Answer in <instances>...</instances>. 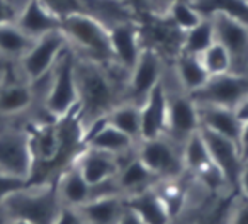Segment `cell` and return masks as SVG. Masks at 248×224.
<instances>
[{"instance_id":"7","label":"cell","mask_w":248,"mask_h":224,"mask_svg":"<svg viewBox=\"0 0 248 224\" xmlns=\"http://www.w3.org/2000/svg\"><path fill=\"white\" fill-rule=\"evenodd\" d=\"M83 146L116 156L119 166L138 155V143L109 124L107 116L97 118L82 128Z\"/></svg>"},{"instance_id":"15","label":"cell","mask_w":248,"mask_h":224,"mask_svg":"<svg viewBox=\"0 0 248 224\" xmlns=\"http://www.w3.org/2000/svg\"><path fill=\"white\" fill-rule=\"evenodd\" d=\"M109 43L114 61L126 72H131L145 48L140 31V21L121 22L109 28Z\"/></svg>"},{"instance_id":"28","label":"cell","mask_w":248,"mask_h":224,"mask_svg":"<svg viewBox=\"0 0 248 224\" xmlns=\"http://www.w3.org/2000/svg\"><path fill=\"white\" fill-rule=\"evenodd\" d=\"M216 41L214 36V26L211 17H202L197 26L184 32L182 39V51L186 55L201 56L213 43Z\"/></svg>"},{"instance_id":"27","label":"cell","mask_w":248,"mask_h":224,"mask_svg":"<svg viewBox=\"0 0 248 224\" xmlns=\"http://www.w3.org/2000/svg\"><path fill=\"white\" fill-rule=\"evenodd\" d=\"M182 160H184V166H186V170L194 172V173H201L209 165H213V163H211L209 151H207L206 139H204L201 129L196 133H192V134L184 141Z\"/></svg>"},{"instance_id":"3","label":"cell","mask_w":248,"mask_h":224,"mask_svg":"<svg viewBox=\"0 0 248 224\" xmlns=\"http://www.w3.org/2000/svg\"><path fill=\"white\" fill-rule=\"evenodd\" d=\"M60 31L68 41L77 56L92 60L95 63L114 61L109 43V29L97 19L85 14H73L62 19Z\"/></svg>"},{"instance_id":"35","label":"cell","mask_w":248,"mask_h":224,"mask_svg":"<svg viewBox=\"0 0 248 224\" xmlns=\"http://www.w3.org/2000/svg\"><path fill=\"white\" fill-rule=\"evenodd\" d=\"M55 224H89L77 209L73 207H63L56 217Z\"/></svg>"},{"instance_id":"10","label":"cell","mask_w":248,"mask_h":224,"mask_svg":"<svg viewBox=\"0 0 248 224\" xmlns=\"http://www.w3.org/2000/svg\"><path fill=\"white\" fill-rule=\"evenodd\" d=\"M214 36L228 49L234 73H248V26L224 14H213Z\"/></svg>"},{"instance_id":"8","label":"cell","mask_w":248,"mask_h":224,"mask_svg":"<svg viewBox=\"0 0 248 224\" xmlns=\"http://www.w3.org/2000/svg\"><path fill=\"white\" fill-rule=\"evenodd\" d=\"M197 105H221L236 109L248 95V73L228 72L209 76L206 85L189 93Z\"/></svg>"},{"instance_id":"32","label":"cell","mask_w":248,"mask_h":224,"mask_svg":"<svg viewBox=\"0 0 248 224\" xmlns=\"http://www.w3.org/2000/svg\"><path fill=\"white\" fill-rule=\"evenodd\" d=\"M199 58H201V61H202L204 68L209 73V76L223 75V73L231 72V68H233L230 53H228V49L224 48L223 45H219L217 41H214Z\"/></svg>"},{"instance_id":"6","label":"cell","mask_w":248,"mask_h":224,"mask_svg":"<svg viewBox=\"0 0 248 224\" xmlns=\"http://www.w3.org/2000/svg\"><path fill=\"white\" fill-rule=\"evenodd\" d=\"M138 158L153 172L160 182L179 180L187 172L182 160V146L167 136L141 139L138 143Z\"/></svg>"},{"instance_id":"38","label":"cell","mask_w":248,"mask_h":224,"mask_svg":"<svg viewBox=\"0 0 248 224\" xmlns=\"http://www.w3.org/2000/svg\"><path fill=\"white\" fill-rule=\"evenodd\" d=\"M129 4L136 12H152L153 11V0H124Z\"/></svg>"},{"instance_id":"2","label":"cell","mask_w":248,"mask_h":224,"mask_svg":"<svg viewBox=\"0 0 248 224\" xmlns=\"http://www.w3.org/2000/svg\"><path fill=\"white\" fill-rule=\"evenodd\" d=\"M11 219L28 221L31 224H55L63 204L56 190V179L46 183L26 185L14 192L4 204Z\"/></svg>"},{"instance_id":"31","label":"cell","mask_w":248,"mask_h":224,"mask_svg":"<svg viewBox=\"0 0 248 224\" xmlns=\"http://www.w3.org/2000/svg\"><path fill=\"white\" fill-rule=\"evenodd\" d=\"M167 17L173 22L177 29L186 32L199 24L202 15L190 0H173L167 5Z\"/></svg>"},{"instance_id":"43","label":"cell","mask_w":248,"mask_h":224,"mask_svg":"<svg viewBox=\"0 0 248 224\" xmlns=\"http://www.w3.org/2000/svg\"><path fill=\"white\" fill-rule=\"evenodd\" d=\"M12 2H14L16 5H19L21 9H24V5L28 4V0H12Z\"/></svg>"},{"instance_id":"30","label":"cell","mask_w":248,"mask_h":224,"mask_svg":"<svg viewBox=\"0 0 248 224\" xmlns=\"http://www.w3.org/2000/svg\"><path fill=\"white\" fill-rule=\"evenodd\" d=\"M34 95L28 85H9L0 92V110L4 114H19L31 107Z\"/></svg>"},{"instance_id":"5","label":"cell","mask_w":248,"mask_h":224,"mask_svg":"<svg viewBox=\"0 0 248 224\" xmlns=\"http://www.w3.org/2000/svg\"><path fill=\"white\" fill-rule=\"evenodd\" d=\"M60 19L85 14L102 22L107 29L121 22L140 21L138 12L124 0H39Z\"/></svg>"},{"instance_id":"9","label":"cell","mask_w":248,"mask_h":224,"mask_svg":"<svg viewBox=\"0 0 248 224\" xmlns=\"http://www.w3.org/2000/svg\"><path fill=\"white\" fill-rule=\"evenodd\" d=\"M169 95V114H167L165 134L179 146L184 145L192 133L199 131V110L190 95L184 90H165Z\"/></svg>"},{"instance_id":"34","label":"cell","mask_w":248,"mask_h":224,"mask_svg":"<svg viewBox=\"0 0 248 224\" xmlns=\"http://www.w3.org/2000/svg\"><path fill=\"white\" fill-rule=\"evenodd\" d=\"M22 9L16 5L12 0H0V26L16 22Z\"/></svg>"},{"instance_id":"39","label":"cell","mask_w":248,"mask_h":224,"mask_svg":"<svg viewBox=\"0 0 248 224\" xmlns=\"http://www.w3.org/2000/svg\"><path fill=\"white\" fill-rule=\"evenodd\" d=\"M117 224H143V223H141V219H140V217L136 216V214L133 212L131 209H129V207H126L123 217H121Z\"/></svg>"},{"instance_id":"18","label":"cell","mask_w":248,"mask_h":224,"mask_svg":"<svg viewBox=\"0 0 248 224\" xmlns=\"http://www.w3.org/2000/svg\"><path fill=\"white\" fill-rule=\"evenodd\" d=\"M73 165L80 170L83 179L90 185L112 179L117 175V170H119V163H117L116 156L89 148V146H83V149L73 160Z\"/></svg>"},{"instance_id":"20","label":"cell","mask_w":248,"mask_h":224,"mask_svg":"<svg viewBox=\"0 0 248 224\" xmlns=\"http://www.w3.org/2000/svg\"><path fill=\"white\" fill-rule=\"evenodd\" d=\"M116 179L124 199L136 195V194H141L148 189H153L160 182L153 175L152 170L138 158V155L119 166Z\"/></svg>"},{"instance_id":"42","label":"cell","mask_w":248,"mask_h":224,"mask_svg":"<svg viewBox=\"0 0 248 224\" xmlns=\"http://www.w3.org/2000/svg\"><path fill=\"white\" fill-rule=\"evenodd\" d=\"M11 223V217H9V214L4 210V207L0 206V224H9Z\"/></svg>"},{"instance_id":"14","label":"cell","mask_w":248,"mask_h":224,"mask_svg":"<svg viewBox=\"0 0 248 224\" xmlns=\"http://www.w3.org/2000/svg\"><path fill=\"white\" fill-rule=\"evenodd\" d=\"M201 133L206 139L211 163L219 170L228 187H236L238 189V179H240V172L245 163L243 158H241L238 143L231 141L224 136L206 131V129H201Z\"/></svg>"},{"instance_id":"41","label":"cell","mask_w":248,"mask_h":224,"mask_svg":"<svg viewBox=\"0 0 248 224\" xmlns=\"http://www.w3.org/2000/svg\"><path fill=\"white\" fill-rule=\"evenodd\" d=\"M7 60L9 58L0 55V82L5 78V75H7Z\"/></svg>"},{"instance_id":"16","label":"cell","mask_w":248,"mask_h":224,"mask_svg":"<svg viewBox=\"0 0 248 224\" xmlns=\"http://www.w3.org/2000/svg\"><path fill=\"white\" fill-rule=\"evenodd\" d=\"M140 110H141V139H153L165 134L169 95L162 82L150 92L145 102L140 105Z\"/></svg>"},{"instance_id":"19","label":"cell","mask_w":248,"mask_h":224,"mask_svg":"<svg viewBox=\"0 0 248 224\" xmlns=\"http://www.w3.org/2000/svg\"><path fill=\"white\" fill-rule=\"evenodd\" d=\"M16 24L26 32L31 39H38L41 36L53 31H60L62 19L51 12L39 0H28V4L19 14Z\"/></svg>"},{"instance_id":"44","label":"cell","mask_w":248,"mask_h":224,"mask_svg":"<svg viewBox=\"0 0 248 224\" xmlns=\"http://www.w3.org/2000/svg\"><path fill=\"white\" fill-rule=\"evenodd\" d=\"M9 224H31V223H28V221H21V219H11V223Z\"/></svg>"},{"instance_id":"17","label":"cell","mask_w":248,"mask_h":224,"mask_svg":"<svg viewBox=\"0 0 248 224\" xmlns=\"http://www.w3.org/2000/svg\"><path fill=\"white\" fill-rule=\"evenodd\" d=\"M197 110H199L201 129H206L238 143L243 121L238 116L236 109L221 105H197Z\"/></svg>"},{"instance_id":"12","label":"cell","mask_w":248,"mask_h":224,"mask_svg":"<svg viewBox=\"0 0 248 224\" xmlns=\"http://www.w3.org/2000/svg\"><path fill=\"white\" fill-rule=\"evenodd\" d=\"M162 56L152 48H143L136 65L129 72L126 100L136 105H141L153 89L162 82L163 76Z\"/></svg>"},{"instance_id":"23","label":"cell","mask_w":248,"mask_h":224,"mask_svg":"<svg viewBox=\"0 0 248 224\" xmlns=\"http://www.w3.org/2000/svg\"><path fill=\"white\" fill-rule=\"evenodd\" d=\"M126 207V199L123 195H110L90 199L77 207V210L89 224H117Z\"/></svg>"},{"instance_id":"13","label":"cell","mask_w":248,"mask_h":224,"mask_svg":"<svg viewBox=\"0 0 248 224\" xmlns=\"http://www.w3.org/2000/svg\"><path fill=\"white\" fill-rule=\"evenodd\" d=\"M0 172L29 180L32 172L31 139L28 133L0 134Z\"/></svg>"},{"instance_id":"1","label":"cell","mask_w":248,"mask_h":224,"mask_svg":"<svg viewBox=\"0 0 248 224\" xmlns=\"http://www.w3.org/2000/svg\"><path fill=\"white\" fill-rule=\"evenodd\" d=\"M75 78L78 92L77 116L82 122V128L93 119L107 116L117 104L126 100V90L100 63L77 56Z\"/></svg>"},{"instance_id":"26","label":"cell","mask_w":248,"mask_h":224,"mask_svg":"<svg viewBox=\"0 0 248 224\" xmlns=\"http://www.w3.org/2000/svg\"><path fill=\"white\" fill-rule=\"evenodd\" d=\"M32 43L34 39L29 38L16 22L0 26V55L5 58L21 60L29 51Z\"/></svg>"},{"instance_id":"40","label":"cell","mask_w":248,"mask_h":224,"mask_svg":"<svg viewBox=\"0 0 248 224\" xmlns=\"http://www.w3.org/2000/svg\"><path fill=\"white\" fill-rule=\"evenodd\" d=\"M236 112L238 116H240L241 121H245V119H248V95L245 97L243 100H241V104L236 107Z\"/></svg>"},{"instance_id":"37","label":"cell","mask_w":248,"mask_h":224,"mask_svg":"<svg viewBox=\"0 0 248 224\" xmlns=\"http://www.w3.org/2000/svg\"><path fill=\"white\" fill-rule=\"evenodd\" d=\"M238 189H240L241 195L248 202V162L243 163V168L240 172V179H238Z\"/></svg>"},{"instance_id":"4","label":"cell","mask_w":248,"mask_h":224,"mask_svg":"<svg viewBox=\"0 0 248 224\" xmlns=\"http://www.w3.org/2000/svg\"><path fill=\"white\" fill-rule=\"evenodd\" d=\"M75 60V51L66 46L51 68V80H49V89L45 99V109L55 119L72 114L78 105Z\"/></svg>"},{"instance_id":"21","label":"cell","mask_w":248,"mask_h":224,"mask_svg":"<svg viewBox=\"0 0 248 224\" xmlns=\"http://www.w3.org/2000/svg\"><path fill=\"white\" fill-rule=\"evenodd\" d=\"M56 190L63 207L83 206L90 200V183L83 179L80 170L73 163H70L58 177H56Z\"/></svg>"},{"instance_id":"24","label":"cell","mask_w":248,"mask_h":224,"mask_svg":"<svg viewBox=\"0 0 248 224\" xmlns=\"http://www.w3.org/2000/svg\"><path fill=\"white\" fill-rule=\"evenodd\" d=\"M173 73H175L180 87H182L187 93H192V92H196V90H199L201 87L206 85V82L209 80V73L204 68L199 56L186 55V53H179V55L175 56Z\"/></svg>"},{"instance_id":"33","label":"cell","mask_w":248,"mask_h":224,"mask_svg":"<svg viewBox=\"0 0 248 224\" xmlns=\"http://www.w3.org/2000/svg\"><path fill=\"white\" fill-rule=\"evenodd\" d=\"M26 185H28V180L0 172V206H2L12 194L24 189Z\"/></svg>"},{"instance_id":"29","label":"cell","mask_w":248,"mask_h":224,"mask_svg":"<svg viewBox=\"0 0 248 224\" xmlns=\"http://www.w3.org/2000/svg\"><path fill=\"white\" fill-rule=\"evenodd\" d=\"M202 17L224 14L248 26V0H190Z\"/></svg>"},{"instance_id":"11","label":"cell","mask_w":248,"mask_h":224,"mask_svg":"<svg viewBox=\"0 0 248 224\" xmlns=\"http://www.w3.org/2000/svg\"><path fill=\"white\" fill-rule=\"evenodd\" d=\"M68 46V41L62 31H53L41 38L34 39L29 51L21 58L22 72L28 76L29 82L45 76L55 66L56 60Z\"/></svg>"},{"instance_id":"25","label":"cell","mask_w":248,"mask_h":224,"mask_svg":"<svg viewBox=\"0 0 248 224\" xmlns=\"http://www.w3.org/2000/svg\"><path fill=\"white\" fill-rule=\"evenodd\" d=\"M107 121L121 133L129 136L133 141H141V110H140V105L124 100V102L117 104L107 114Z\"/></svg>"},{"instance_id":"45","label":"cell","mask_w":248,"mask_h":224,"mask_svg":"<svg viewBox=\"0 0 248 224\" xmlns=\"http://www.w3.org/2000/svg\"><path fill=\"white\" fill-rule=\"evenodd\" d=\"M162 2H167V5H169L170 2H173V0H162Z\"/></svg>"},{"instance_id":"22","label":"cell","mask_w":248,"mask_h":224,"mask_svg":"<svg viewBox=\"0 0 248 224\" xmlns=\"http://www.w3.org/2000/svg\"><path fill=\"white\" fill-rule=\"evenodd\" d=\"M126 206L141 219L143 224H170L172 216L165 202L156 192V189H148L126 199Z\"/></svg>"},{"instance_id":"36","label":"cell","mask_w":248,"mask_h":224,"mask_svg":"<svg viewBox=\"0 0 248 224\" xmlns=\"http://www.w3.org/2000/svg\"><path fill=\"white\" fill-rule=\"evenodd\" d=\"M238 148H240L243 162H248V119H245L243 126H241V134H240V139H238Z\"/></svg>"}]
</instances>
